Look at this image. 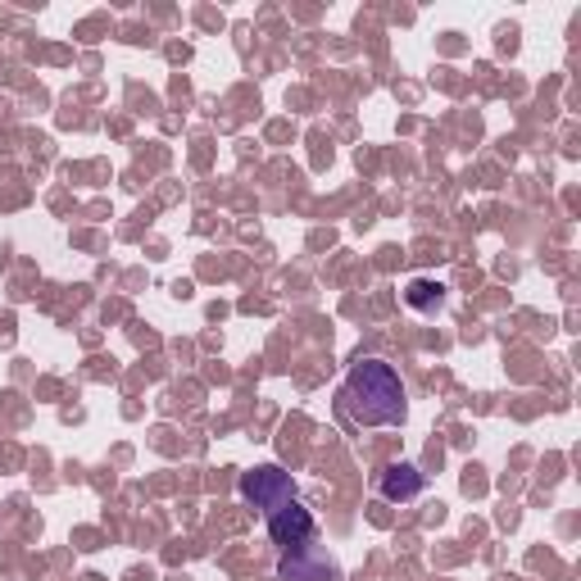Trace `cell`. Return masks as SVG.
<instances>
[{
  "instance_id": "cell-1",
  "label": "cell",
  "mask_w": 581,
  "mask_h": 581,
  "mask_svg": "<svg viewBox=\"0 0 581 581\" xmlns=\"http://www.w3.org/2000/svg\"><path fill=\"white\" fill-rule=\"evenodd\" d=\"M336 409H342V418L350 427H396L405 422L409 405H405V381L391 364L381 359H359L342 391H336Z\"/></svg>"
},
{
  "instance_id": "cell-2",
  "label": "cell",
  "mask_w": 581,
  "mask_h": 581,
  "mask_svg": "<svg viewBox=\"0 0 581 581\" xmlns=\"http://www.w3.org/2000/svg\"><path fill=\"white\" fill-rule=\"evenodd\" d=\"M264 522H268V537H273V546H277L282 554H286V550H300V546H309V541H318L314 513L300 504V496L286 500V504L273 509V513H264Z\"/></svg>"
},
{
  "instance_id": "cell-3",
  "label": "cell",
  "mask_w": 581,
  "mask_h": 581,
  "mask_svg": "<svg viewBox=\"0 0 581 581\" xmlns=\"http://www.w3.org/2000/svg\"><path fill=\"white\" fill-rule=\"evenodd\" d=\"M241 496H246L255 509L273 513V509H282L286 500H296V481H290V472H282L277 463H264V468L241 472Z\"/></svg>"
},
{
  "instance_id": "cell-4",
  "label": "cell",
  "mask_w": 581,
  "mask_h": 581,
  "mask_svg": "<svg viewBox=\"0 0 581 581\" xmlns=\"http://www.w3.org/2000/svg\"><path fill=\"white\" fill-rule=\"evenodd\" d=\"M277 577L282 581H342V568L332 563V554L318 541H309V546L286 550L277 559Z\"/></svg>"
},
{
  "instance_id": "cell-5",
  "label": "cell",
  "mask_w": 581,
  "mask_h": 581,
  "mask_svg": "<svg viewBox=\"0 0 581 581\" xmlns=\"http://www.w3.org/2000/svg\"><path fill=\"white\" fill-rule=\"evenodd\" d=\"M422 472L414 468V463H391L381 477H377V491H381V500H414V496H422Z\"/></svg>"
},
{
  "instance_id": "cell-6",
  "label": "cell",
  "mask_w": 581,
  "mask_h": 581,
  "mask_svg": "<svg viewBox=\"0 0 581 581\" xmlns=\"http://www.w3.org/2000/svg\"><path fill=\"white\" fill-rule=\"evenodd\" d=\"M405 300H409L418 314H436V309L446 305V286H441V282H409Z\"/></svg>"
}]
</instances>
